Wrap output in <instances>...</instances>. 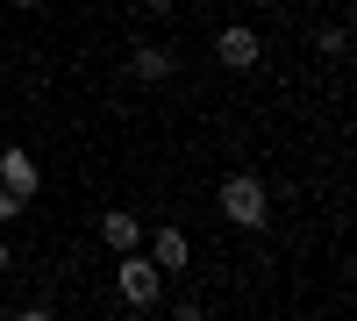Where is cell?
Listing matches in <instances>:
<instances>
[{"label": "cell", "instance_id": "cell-4", "mask_svg": "<svg viewBox=\"0 0 357 321\" xmlns=\"http://www.w3.org/2000/svg\"><path fill=\"white\" fill-rule=\"evenodd\" d=\"M0 186H8V193H22V200H36L43 171H36V157H29L22 143H15V150H0Z\"/></svg>", "mask_w": 357, "mask_h": 321}, {"label": "cell", "instance_id": "cell-2", "mask_svg": "<svg viewBox=\"0 0 357 321\" xmlns=\"http://www.w3.org/2000/svg\"><path fill=\"white\" fill-rule=\"evenodd\" d=\"M114 293H122V307H143V314H151L158 300H165V272L151 265V250H122V265H114Z\"/></svg>", "mask_w": 357, "mask_h": 321}, {"label": "cell", "instance_id": "cell-6", "mask_svg": "<svg viewBox=\"0 0 357 321\" xmlns=\"http://www.w3.org/2000/svg\"><path fill=\"white\" fill-rule=\"evenodd\" d=\"M186 257H193V250H186V236H178V228H158V236H151V265H158L165 279L186 272Z\"/></svg>", "mask_w": 357, "mask_h": 321}, {"label": "cell", "instance_id": "cell-8", "mask_svg": "<svg viewBox=\"0 0 357 321\" xmlns=\"http://www.w3.org/2000/svg\"><path fill=\"white\" fill-rule=\"evenodd\" d=\"M22 214H29V200H22V193H8V186H0V221H22Z\"/></svg>", "mask_w": 357, "mask_h": 321}, {"label": "cell", "instance_id": "cell-1", "mask_svg": "<svg viewBox=\"0 0 357 321\" xmlns=\"http://www.w3.org/2000/svg\"><path fill=\"white\" fill-rule=\"evenodd\" d=\"M222 221L229 228H264L272 221V193H264L257 171H229L222 179Z\"/></svg>", "mask_w": 357, "mask_h": 321}, {"label": "cell", "instance_id": "cell-9", "mask_svg": "<svg viewBox=\"0 0 357 321\" xmlns=\"http://www.w3.org/2000/svg\"><path fill=\"white\" fill-rule=\"evenodd\" d=\"M8 8H50V0H8Z\"/></svg>", "mask_w": 357, "mask_h": 321}, {"label": "cell", "instance_id": "cell-7", "mask_svg": "<svg viewBox=\"0 0 357 321\" xmlns=\"http://www.w3.org/2000/svg\"><path fill=\"white\" fill-rule=\"evenodd\" d=\"M100 236H107L114 250H136V243H143V214H129V208H114V214H100Z\"/></svg>", "mask_w": 357, "mask_h": 321}, {"label": "cell", "instance_id": "cell-10", "mask_svg": "<svg viewBox=\"0 0 357 321\" xmlns=\"http://www.w3.org/2000/svg\"><path fill=\"white\" fill-rule=\"evenodd\" d=\"M8 265H15V250H8V243H0V272H8Z\"/></svg>", "mask_w": 357, "mask_h": 321}, {"label": "cell", "instance_id": "cell-3", "mask_svg": "<svg viewBox=\"0 0 357 321\" xmlns=\"http://www.w3.org/2000/svg\"><path fill=\"white\" fill-rule=\"evenodd\" d=\"M257 50H264V43H257V29H250V22H229L222 36H215V57H222L229 72H250V65H257Z\"/></svg>", "mask_w": 357, "mask_h": 321}, {"label": "cell", "instance_id": "cell-5", "mask_svg": "<svg viewBox=\"0 0 357 321\" xmlns=\"http://www.w3.org/2000/svg\"><path fill=\"white\" fill-rule=\"evenodd\" d=\"M129 72H136L143 86H165V79L178 72V57H172L165 43H136V50H129Z\"/></svg>", "mask_w": 357, "mask_h": 321}]
</instances>
